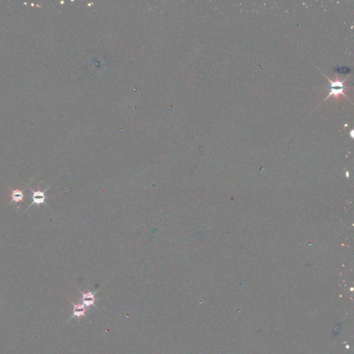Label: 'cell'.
Here are the masks:
<instances>
[{"mask_svg":"<svg viewBox=\"0 0 354 354\" xmlns=\"http://www.w3.org/2000/svg\"><path fill=\"white\" fill-rule=\"evenodd\" d=\"M324 76H325L326 78L327 79L329 82H330V87H329V89H330V91H329V95L326 97V98L324 99V101L326 100V99H328L329 97L331 96H335V97H339L340 96H344V97H346L347 99H349V98L347 96L345 93H344V91L347 89V87L345 86V85H344V83L346 81L347 78H346L344 80H342V81H339V80H337L336 81H335V82H333V81H331L326 75H324Z\"/></svg>","mask_w":354,"mask_h":354,"instance_id":"1","label":"cell"},{"mask_svg":"<svg viewBox=\"0 0 354 354\" xmlns=\"http://www.w3.org/2000/svg\"><path fill=\"white\" fill-rule=\"evenodd\" d=\"M30 188V190L32 192V195H31L32 203H31V204L28 206V208H29L31 206H32L33 205H37V206H39L40 204L46 205V203H45V201L48 198V197L45 195V193H46L47 190L49 188V187H48L44 191H40V186L38 187V190L37 191L33 190L31 188Z\"/></svg>","mask_w":354,"mask_h":354,"instance_id":"2","label":"cell"},{"mask_svg":"<svg viewBox=\"0 0 354 354\" xmlns=\"http://www.w3.org/2000/svg\"><path fill=\"white\" fill-rule=\"evenodd\" d=\"M97 291H98V290H96L94 292L89 291L87 293H83V292L81 291V290H80V293L82 294V304L85 306V307H89V306H94L98 309V308L97 307V306L95 304V301H96L95 295L97 293Z\"/></svg>","mask_w":354,"mask_h":354,"instance_id":"3","label":"cell"},{"mask_svg":"<svg viewBox=\"0 0 354 354\" xmlns=\"http://www.w3.org/2000/svg\"><path fill=\"white\" fill-rule=\"evenodd\" d=\"M73 306V315H72L70 320H71L73 317H86V311L87 309L85 306L82 304H74L73 302L71 301Z\"/></svg>","mask_w":354,"mask_h":354,"instance_id":"4","label":"cell"},{"mask_svg":"<svg viewBox=\"0 0 354 354\" xmlns=\"http://www.w3.org/2000/svg\"><path fill=\"white\" fill-rule=\"evenodd\" d=\"M11 192V198H12V203H18L23 201L24 195L22 190L17 189V190H12Z\"/></svg>","mask_w":354,"mask_h":354,"instance_id":"5","label":"cell"}]
</instances>
